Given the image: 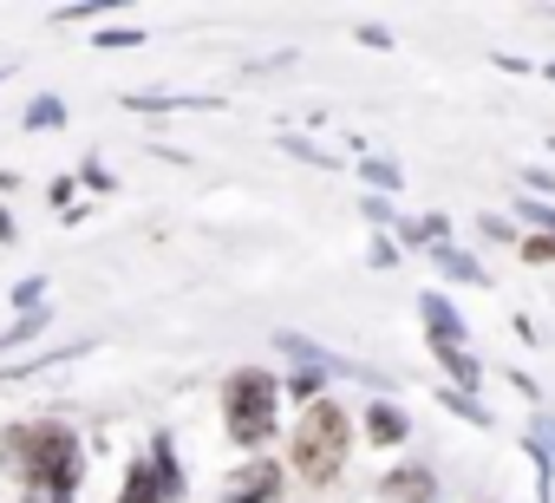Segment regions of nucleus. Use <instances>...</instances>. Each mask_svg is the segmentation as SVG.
<instances>
[{"label": "nucleus", "mask_w": 555, "mask_h": 503, "mask_svg": "<svg viewBox=\"0 0 555 503\" xmlns=\"http://www.w3.org/2000/svg\"><path fill=\"white\" fill-rule=\"evenodd\" d=\"M379 490H386L392 503H438V477H431V470H418V464H412V470H392Z\"/></svg>", "instance_id": "nucleus-7"}, {"label": "nucleus", "mask_w": 555, "mask_h": 503, "mask_svg": "<svg viewBox=\"0 0 555 503\" xmlns=\"http://www.w3.org/2000/svg\"><path fill=\"white\" fill-rule=\"evenodd\" d=\"M0 464L27 483V496H53V503L86 483V444H79V431L60 425V418L8 425V431H0Z\"/></svg>", "instance_id": "nucleus-1"}, {"label": "nucleus", "mask_w": 555, "mask_h": 503, "mask_svg": "<svg viewBox=\"0 0 555 503\" xmlns=\"http://www.w3.org/2000/svg\"><path fill=\"white\" fill-rule=\"evenodd\" d=\"M21 125H27V131H60V125H66V105H60V99H34Z\"/></svg>", "instance_id": "nucleus-10"}, {"label": "nucleus", "mask_w": 555, "mask_h": 503, "mask_svg": "<svg viewBox=\"0 0 555 503\" xmlns=\"http://www.w3.org/2000/svg\"><path fill=\"white\" fill-rule=\"evenodd\" d=\"M274 405H282V386H274L261 366H235L222 379V431L242 451H255V444L274 438Z\"/></svg>", "instance_id": "nucleus-3"}, {"label": "nucleus", "mask_w": 555, "mask_h": 503, "mask_svg": "<svg viewBox=\"0 0 555 503\" xmlns=\"http://www.w3.org/2000/svg\"><path fill=\"white\" fill-rule=\"evenodd\" d=\"M131 112H177V105H216V99H170V92H131Z\"/></svg>", "instance_id": "nucleus-12"}, {"label": "nucleus", "mask_w": 555, "mask_h": 503, "mask_svg": "<svg viewBox=\"0 0 555 503\" xmlns=\"http://www.w3.org/2000/svg\"><path fill=\"white\" fill-rule=\"evenodd\" d=\"M0 242H14V216L8 209H0Z\"/></svg>", "instance_id": "nucleus-17"}, {"label": "nucleus", "mask_w": 555, "mask_h": 503, "mask_svg": "<svg viewBox=\"0 0 555 503\" xmlns=\"http://www.w3.org/2000/svg\"><path fill=\"white\" fill-rule=\"evenodd\" d=\"M438 360H444V373H451V379H464V386H477V360H470L464 347H438Z\"/></svg>", "instance_id": "nucleus-13"}, {"label": "nucleus", "mask_w": 555, "mask_h": 503, "mask_svg": "<svg viewBox=\"0 0 555 503\" xmlns=\"http://www.w3.org/2000/svg\"><path fill=\"white\" fill-rule=\"evenodd\" d=\"M40 301H47V282H40V275H27V282L14 288V308H21V314H40Z\"/></svg>", "instance_id": "nucleus-14"}, {"label": "nucleus", "mask_w": 555, "mask_h": 503, "mask_svg": "<svg viewBox=\"0 0 555 503\" xmlns=\"http://www.w3.org/2000/svg\"><path fill=\"white\" fill-rule=\"evenodd\" d=\"M282 496V464H242L235 483L222 490V503H274Z\"/></svg>", "instance_id": "nucleus-5"}, {"label": "nucleus", "mask_w": 555, "mask_h": 503, "mask_svg": "<svg viewBox=\"0 0 555 503\" xmlns=\"http://www.w3.org/2000/svg\"><path fill=\"white\" fill-rule=\"evenodd\" d=\"M431 262H438L444 275H457V282H483V269H477L470 256H457V248H451V242H438V248H431Z\"/></svg>", "instance_id": "nucleus-9"}, {"label": "nucleus", "mask_w": 555, "mask_h": 503, "mask_svg": "<svg viewBox=\"0 0 555 503\" xmlns=\"http://www.w3.org/2000/svg\"><path fill=\"white\" fill-rule=\"evenodd\" d=\"M99 53H118V47H144V34H125V27H105L99 40H92Z\"/></svg>", "instance_id": "nucleus-15"}, {"label": "nucleus", "mask_w": 555, "mask_h": 503, "mask_svg": "<svg viewBox=\"0 0 555 503\" xmlns=\"http://www.w3.org/2000/svg\"><path fill=\"white\" fill-rule=\"evenodd\" d=\"M405 431H412V425H405L399 405H373V412H366V438H373V444H405Z\"/></svg>", "instance_id": "nucleus-8"}, {"label": "nucleus", "mask_w": 555, "mask_h": 503, "mask_svg": "<svg viewBox=\"0 0 555 503\" xmlns=\"http://www.w3.org/2000/svg\"><path fill=\"white\" fill-rule=\"evenodd\" d=\"M347 451H353V418L334 399H314L295 425V470L308 483H334L347 470Z\"/></svg>", "instance_id": "nucleus-2"}, {"label": "nucleus", "mask_w": 555, "mask_h": 503, "mask_svg": "<svg viewBox=\"0 0 555 503\" xmlns=\"http://www.w3.org/2000/svg\"><path fill=\"white\" fill-rule=\"evenodd\" d=\"M177 496H183L177 438H170V431H157V438H151V457H138V464L125 470V490H118V503H177Z\"/></svg>", "instance_id": "nucleus-4"}, {"label": "nucleus", "mask_w": 555, "mask_h": 503, "mask_svg": "<svg viewBox=\"0 0 555 503\" xmlns=\"http://www.w3.org/2000/svg\"><path fill=\"white\" fill-rule=\"evenodd\" d=\"M542 438H548V444H555V425H542Z\"/></svg>", "instance_id": "nucleus-18"}, {"label": "nucleus", "mask_w": 555, "mask_h": 503, "mask_svg": "<svg viewBox=\"0 0 555 503\" xmlns=\"http://www.w3.org/2000/svg\"><path fill=\"white\" fill-rule=\"evenodd\" d=\"M418 314H425L431 347H464V321L451 314V301H444V295H425V301H418Z\"/></svg>", "instance_id": "nucleus-6"}, {"label": "nucleus", "mask_w": 555, "mask_h": 503, "mask_svg": "<svg viewBox=\"0 0 555 503\" xmlns=\"http://www.w3.org/2000/svg\"><path fill=\"white\" fill-rule=\"evenodd\" d=\"M522 256H529V262H555V235H535V242L522 248Z\"/></svg>", "instance_id": "nucleus-16"}, {"label": "nucleus", "mask_w": 555, "mask_h": 503, "mask_svg": "<svg viewBox=\"0 0 555 503\" xmlns=\"http://www.w3.org/2000/svg\"><path fill=\"white\" fill-rule=\"evenodd\" d=\"M47 321H53V308H40V314H21V321H14L8 334H0V353H8V347H27V340H34V334L47 327Z\"/></svg>", "instance_id": "nucleus-11"}, {"label": "nucleus", "mask_w": 555, "mask_h": 503, "mask_svg": "<svg viewBox=\"0 0 555 503\" xmlns=\"http://www.w3.org/2000/svg\"><path fill=\"white\" fill-rule=\"evenodd\" d=\"M21 503H53V496H21Z\"/></svg>", "instance_id": "nucleus-19"}]
</instances>
